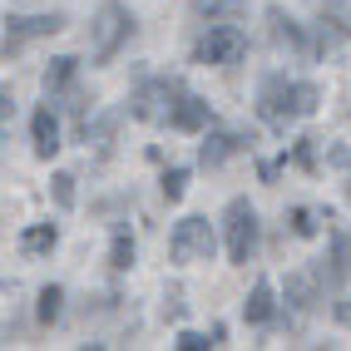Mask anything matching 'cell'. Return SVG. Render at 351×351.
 Instances as JSON below:
<instances>
[{"mask_svg":"<svg viewBox=\"0 0 351 351\" xmlns=\"http://www.w3.org/2000/svg\"><path fill=\"white\" fill-rule=\"evenodd\" d=\"M30 134H35V154H40V158H55V154H60V119L50 114V104L35 109Z\"/></svg>","mask_w":351,"mask_h":351,"instance_id":"cell-9","label":"cell"},{"mask_svg":"<svg viewBox=\"0 0 351 351\" xmlns=\"http://www.w3.org/2000/svg\"><path fill=\"white\" fill-rule=\"evenodd\" d=\"M243 50H247V35L238 25H213V30L193 45V60L198 64H232Z\"/></svg>","mask_w":351,"mask_h":351,"instance_id":"cell-6","label":"cell"},{"mask_svg":"<svg viewBox=\"0 0 351 351\" xmlns=\"http://www.w3.org/2000/svg\"><path fill=\"white\" fill-rule=\"evenodd\" d=\"M247 5V0H193V10L208 15V20H218V15H238Z\"/></svg>","mask_w":351,"mask_h":351,"instance_id":"cell-18","label":"cell"},{"mask_svg":"<svg viewBox=\"0 0 351 351\" xmlns=\"http://www.w3.org/2000/svg\"><path fill=\"white\" fill-rule=\"evenodd\" d=\"M223 228H228V257H232L238 267L252 263V252H257V213H252L247 198H232V203H228Z\"/></svg>","mask_w":351,"mask_h":351,"instance_id":"cell-4","label":"cell"},{"mask_svg":"<svg viewBox=\"0 0 351 351\" xmlns=\"http://www.w3.org/2000/svg\"><path fill=\"white\" fill-rule=\"evenodd\" d=\"M109 267H114V272L134 267V243H129V232H114V243H109Z\"/></svg>","mask_w":351,"mask_h":351,"instance_id":"cell-17","label":"cell"},{"mask_svg":"<svg viewBox=\"0 0 351 351\" xmlns=\"http://www.w3.org/2000/svg\"><path fill=\"white\" fill-rule=\"evenodd\" d=\"M272 40L287 45V50H307V45H302V25H297V20H287L282 10H272Z\"/></svg>","mask_w":351,"mask_h":351,"instance_id":"cell-14","label":"cell"},{"mask_svg":"<svg viewBox=\"0 0 351 351\" xmlns=\"http://www.w3.org/2000/svg\"><path fill=\"white\" fill-rule=\"evenodd\" d=\"M60 302H64L60 287H45V292H40V322H45V326H55V322H60Z\"/></svg>","mask_w":351,"mask_h":351,"instance_id":"cell-19","label":"cell"},{"mask_svg":"<svg viewBox=\"0 0 351 351\" xmlns=\"http://www.w3.org/2000/svg\"><path fill=\"white\" fill-rule=\"evenodd\" d=\"M337 317H341V322H346V326H351V302H346V297H341V302H337Z\"/></svg>","mask_w":351,"mask_h":351,"instance_id":"cell-25","label":"cell"},{"mask_svg":"<svg viewBox=\"0 0 351 351\" xmlns=\"http://www.w3.org/2000/svg\"><path fill=\"white\" fill-rule=\"evenodd\" d=\"M203 346H213V341L198 337V332H183V337H178V351H203Z\"/></svg>","mask_w":351,"mask_h":351,"instance_id":"cell-24","label":"cell"},{"mask_svg":"<svg viewBox=\"0 0 351 351\" xmlns=\"http://www.w3.org/2000/svg\"><path fill=\"white\" fill-rule=\"evenodd\" d=\"M312 144H317V138H297V149H292V158L302 163V169H312V163H317L312 158Z\"/></svg>","mask_w":351,"mask_h":351,"instance_id":"cell-23","label":"cell"},{"mask_svg":"<svg viewBox=\"0 0 351 351\" xmlns=\"http://www.w3.org/2000/svg\"><path fill=\"white\" fill-rule=\"evenodd\" d=\"M60 25H64L60 15H5V60H10L25 40H35V35H55Z\"/></svg>","mask_w":351,"mask_h":351,"instance_id":"cell-7","label":"cell"},{"mask_svg":"<svg viewBox=\"0 0 351 351\" xmlns=\"http://www.w3.org/2000/svg\"><path fill=\"white\" fill-rule=\"evenodd\" d=\"M257 109H263V119L272 129H287L292 119H307L317 109V84H297L287 75H272L263 84V95H257Z\"/></svg>","mask_w":351,"mask_h":351,"instance_id":"cell-1","label":"cell"},{"mask_svg":"<svg viewBox=\"0 0 351 351\" xmlns=\"http://www.w3.org/2000/svg\"><path fill=\"white\" fill-rule=\"evenodd\" d=\"M75 69H80V60L75 55H60V60H50V64H45V95H60V89L69 84V80H75Z\"/></svg>","mask_w":351,"mask_h":351,"instance_id":"cell-12","label":"cell"},{"mask_svg":"<svg viewBox=\"0 0 351 351\" xmlns=\"http://www.w3.org/2000/svg\"><path fill=\"white\" fill-rule=\"evenodd\" d=\"M55 203L75 208V173H55Z\"/></svg>","mask_w":351,"mask_h":351,"instance_id":"cell-21","label":"cell"},{"mask_svg":"<svg viewBox=\"0 0 351 351\" xmlns=\"http://www.w3.org/2000/svg\"><path fill=\"white\" fill-rule=\"evenodd\" d=\"M183 189H189V169H169V173H163V198H169V203H178Z\"/></svg>","mask_w":351,"mask_h":351,"instance_id":"cell-20","label":"cell"},{"mask_svg":"<svg viewBox=\"0 0 351 351\" xmlns=\"http://www.w3.org/2000/svg\"><path fill=\"white\" fill-rule=\"evenodd\" d=\"M178 134H198L203 124H213V114H208V104L198 99V95H178V104H173V119H169Z\"/></svg>","mask_w":351,"mask_h":351,"instance_id":"cell-8","label":"cell"},{"mask_svg":"<svg viewBox=\"0 0 351 351\" xmlns=\"http://www.w3.org/2000/svg\"><path fill=\"white\" fill-rule=\"evenodd\" d=\"M134 35V15L124 10V5H99V15H95V25H89V45H95V64H109L114 55H119V45Z\"/></svg>","mask_w":351,"mask_h":351,"instance_id":"cell-2","label":"cell"},{"mask_svg":"<svg viewBox=\"0 0 351 351\" xmlns=\"http://www.w3.org/2000/svg\"><path fill=\"white\" fill-rule=\"evenodd\" d=\"M238 149H243V138H238V134H223V129H218V134H208V144L198 149V158H203V169H218V163H223L228 154H238Z\"/></svg>","mask_w":351,"mask_h":351,"instance_id":"cell-11","label":"cell"},{"mask_svg":"<svg viewBox=\"0 0 351 351\" xmlns=\"http://www.w3.org/2000/svg\"><path fill=\"white\" fill-rule=\"evenodd\" d=\"M55 243H60L55 223H35V228H25V238H20V247H25V252H50Z\"/></svg>","mask_w":351,"mask_h":351,"instance_id":"cell-15","label":"cell"},{"mask_svg":"<svg viewBox=\"0 0 351 351\" xmlns=\"http://www.w3.org/2000/svg\"><path fill=\"white\" fill-rule=\"evenodd\" d=\"M332 277H337V282L351 277V243H346V232H332Z\"/></svg>","mask_w":351,"mask_h":351,"instance_id":"cell-16","label":"cell"},{"mask_svg":"<svg viewBox=\"0 0 351 351\" xmlns=\"http://www.w3.org/2000/svg\"><path fill=\"white\" fill-rule=\"evenodd\" d=\"M287 302H292L297 312H312L317 302H322V297H317V272H312V267H307V272H292V277H287Z\"/></svg>","mask_w":351,"mask_h":351,"instance_id":"cell-10","label":"cell"},{"mask_svg":"<svg viewBox=\"0 0 351 351\" xmlns=\"http://www.w3.org/2000/svg\"><path fill=\"white\" fill-rule=\"evenodd\" d=\"M208 252H213V228H208V218H178L173 238H169V257L173 263H198Z\"/></svg>","mask_w":351,"mask_h":351,"instance_id":"cell-5","label":"cell"},{"mask_svg":"<svg viewBox=\"0 0 351 351\" xmlns=\"http://www.w3.org/2000/svg\"><path fill=\"white\" fill-rule=\"evenodd\" d=\"M178 95H183V84H178V80H149V84H138V89H134L129 114H134V119H144V124H169Z\"/></svg>","mask_w":351,"mask_h":351,"instance_id":"cell-3","label":"cell"},{"mask_svg":"<svg viewBox=\"0 0 351 351\" xmlns=\"http://www.w3.org/2000/svg\"><path fill=\"white\" fill-rule=\"evenodd\" d=\"M292 232H302V238L317 232V213H312V208H292Z\"/></svg>","mask_w":351,"mask_h":351,"instance_id":"cell-22","label":"cell"},{"mask_svg":"<svg viewBox=\"0 0 351 351\" xmlns=\"http://www.w3.org/2000/svg\"><path fill=\"white\" fill-rule=\"evenodd\" d=\"M243 317H247L252 326H263V322L272 317V282H257V287L247 292V302H243Z\"/></svg>","mask_w":351,"mask_h":351,"instance_id":"cell-13","label":"cell"}]
</instances>
